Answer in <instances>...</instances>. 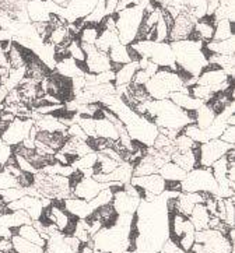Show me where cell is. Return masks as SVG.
<instances>
[{
	"label": "cell",
	"instance_id": "1",
	"mask_svg": "<svg viewBox=\"0 0 235 253\" xmlns=\"http://www.w3.org/2000/svg\"><path fill=\"white\" fill-rule=\"evenodd\" d=\"M170 45L175 57V72L182 79L185 87L189 88L195 85L197 77L209 66L204 52V43L195 40H182L170 42Z\"/></svg>",
	"mask_w": 235,
	"mask_h": 253
},
{
	"label": "cell",
	"instance_id": "2",
	"mask_svg": "<svg viewBox=\"0 0 235 253\" xmlns=\"http://www.w3.org/2000/svg\"><path fill=\"white\" fill-rule=\"evenodd\" d=\"M146 118L158 129H168L181 133L187 125L195 123V112L181 109L170 98L148 99L146 101Z\"/></svg>",
	"mask_w": 235,
	"mask_h": 253
},
{
	"label": "cell",
	"instance_id": "3",
	"mask_svg": "<svg viewBox=\"0 0 235 253\" xmlns=\"http://www.w3.org/2000/svg\"><path fill=\"white\" fill-rule=\"evenodd\" d=\"M144 87L151 99H167L172 92L184 90L185 84L177 72L168 67H160Z\"/></svg>",
	"mask_w": 235,
	"mask_h": 253
},
{
	"label": "cell",
	"instance_id": "4",
	"mask_svg": "<svg viewBox=\"0 0 235 253\" xmlns=\"http://www.w3.org/2000/svg\"><path fill=\"white\" fill-rule=\"evenodd\" d=\"M144 14V8L140 4H133L116 13V34L122 45L128 46L136 41Z\"/></svg>",
	"mask_w": 235,
	"mask_h": 253
},
{
	"label": "cell",
	"instance_id": "5",
	"mask_svg": "<svg viewBox=\"0 0 235 253\" xmlns=\"http://www.w3.org/2000/svg\"><path fill=\"white\" fill-rule=\"evenodd\" d=\"M130 46L136 50L140 57H146L158 67H168L171 70H177L174 52L171 49L170 42H154V41H135Z\"/></svg>",
	"mask_w": 235,
	"mask_h": 253
},
{
	"label": "cell",
	"instance_id": "6",
	"mask_svg": "<svg viewBox=\"0 0 235 253\" xmlns=\"http://www.w3.org/2000/svg\"><path fill=\"white\" fill-rule=\"evenodd\" d=\"M182 193H209L219 197V185L213 176L210 167H196L187 172V176L181 182Z\"/></svg>",
	"mask_w": 235,
	"mask_h": 253
},
{
	"label": "cell",
	"instance_id": "7",
	"mask_svg": "<svg viewBox=\"0 0 235 253\" xmlns=\"http://www.w3.org/2000/svg\"><path fill=\"white\" fill-rule=\"evenodd\" d=\"M234 251V246L224 234L217 229H203L195 232V244L190 252L193 253H230Z\"/></svg>",
	"mask_w": 235,
	"mask_h": 253
},
{
	"label": "cell",
	"instance_id": "8",
	"mask_svg": "<svg viewBox=\"0 0 235 253\" xmlns=\"http://www.w3.org/2000/svg\"><path fill=\"white\" fill-rule=\"evenodd\" d=\"M170 215V239L175 242L184 252H190L195 244V227L187 215L178 211L168 212Z\"/></svg>",
	"mask_w": 235,
	"mask_h": 253
},
{
	"label": "cell",
	"instance_id": "9",
	"mask_svg": "<svg viewBox=\"0 0 235 253\" xmlns=\"http://www.w3.org/2000/svg\"><path fill=\"white\" fill-rule=\"evenodd\" d=\"M33 127L34 121L31 118H16L13 122L8 123L4 130L0 133V137L7 146L14 147L30 137Z\"/></svg>",
	"mask_w": 235,
	"mask_h": 253
},
{
	"label": "cell",
	"instance_id": "10",
	"mask_svg": "<svg viewBox=\"0 0 235 253\" xmlns=\"http://www.w3.org/2000/svg\"><path fill=\"white\" fill-rule=\"evenodd\" d=\"M233 83H234V77H228L221 69L210 65L203 70L202 74L196 80V84L209 87L214 94L226 91L230 85H233Z\"/></svg>",
	"mask_w": 235,
	"mask_h": 253
},
{
	"label": "cell",
	"instance_id": "11",
	"mask_svg": "<svg viewBox=\"0 0 235 253\" xmlns=\"http://www.w3.org/2000/svg\"><path fill=\"white\" fill-rule=\"evenodd\" d=\"M233 147L235 146L227 144L220 139L209 140L203 144H199V167H211Z\"/></svg>",
	"mask_w": 235,
	"mask_h": 253
},
{
	"label": "cell",
	"instance_id": "12",
	"mask_svg": "<svg viewBox=\"0 0 235 253\" xmlns=\"http://www.w3.org/2000/svg\"><path fill=\"white\" fill-rule=\"evenodd\" d=\"M81 49L84 50L86 55V69L87 73L98 74L102 72L112 70V63L106 53L98 50L95 45H89V43H80Z\"/></svg>",
	"mask_w": 235,
	"mask_h": 253
},
{
	"label": "cell",
	"instance_id": "13",
	"mask_svg": "<svg viewBox=\"0 0 235 253\" xmlns=\"http://www.w3.org/2000/svg\"><path fill=\"white\" fill-rule=\"evenodd\" d=\"M52 203L50 199H47V197H34L25 195L21 199H18L13 203H8V210L10 211H14V210H24L30 218L33 221L40 220L41 214L44 211V209L49 207Z\"/></svg>",
	"mask_w": 235,
	"mask_h": 253
},
{
	"label": "cell",
	"instance_id": "14",
	"mask_svg": "<svg viewBox=\"0 0 235 253\" xmlns=\"http://www.w3.org/2000/svg\"><path fill=\"white\" fill-rule=\"evenodd\" d=\"M196 21H197V18L190 11H182L174 20V24L171 27L170 34H168V42L188 40L190 37V34L193 33Z\"/></svg>",
	"mask_w": 235,
	"mask_h": 253
},
{
	"label": "cell",
	"instance_id": "15",
	"mask_svg": "<svg viewBox=\"0 0 235 253\" xmlns=\"http://www.w3.org/2000/svg\"><path fill=\"white\" fill-rule=\"evenodd\" d=\"M106 188H109V183H99L93 176H83L72 188V196L90 202Z\"/></svg>",
	"mask_w": 235,
	"mask_h": 253
},
{
	"label": "cell",
	"instance_id": "16",
	"mask_svg": "<svg viewBox=\"0 0 235 253\" xmlns=\"http://www.w3.org/2000/svg\"><path fill=\"white\" fill-rule=\"evenodd\" d=\"M98 0H70L66 4V21L67 24L84 20L95 8Z\"/></svg>",
	"mask_w": 235,
	"mask_h": 253
},
{
	"label": "cell",
	"instance_id": "17",
	"mask_svg": "<svg viewBox=\"0 0 235 253\" xmlns=\"http://www.w3.org/2000/svg\"><path fill=\"white\" fill-rule=\"evenodd\" d=\"M130 183L135 188L141 189L146 193L160 196L165 190V180L162 179L160 173H153V175H146V176H133Z\"/></svg>",
	"mask_w": 235,
	"mask_h": 253
},
{
	"label": "cell",
	"instance_id": "18",
	"mask_svg": "<svg viewBox=\"0 0 235 253\" xmlns=\"http://www.w3.org/2000/svg\"><path fill=\"white\" fill-rule=\"evenodd\" d=\"M171 161L177 164L179 168H182L185 172L192 171L193 168L199 167V144H196L195 147L189 151H174L171 154Z\"/></svg>",
	"mask_w": 235,
	"mask_h": 253
},
{
	"label": "cell",
	"instance_id": "19",
	"mask_svg": "<svg viewBox=\"0 0 235 253\" xmlns=\"http://www.w3.org/2000/svg\"><path fill=\"white\" fill-rule=\"evenodd\" d=\"M62 204H63V209H65L66 211L69 212L70 215L76 217V218L84 220L93 212V209L90 207L89 202H86L83 199H79V197H67L65 200H62Z\"/></svg>",
	"mask_w": 235,
	"mask_h": 253
},
{
	"label": "cell",
	"instance_id": "20",
	"mask_svg": "<svg viewBox=\"0 0 235 253\" xmlns=\"http://www.w3.org/2000/svg\"><path fill=\"white\" fill-rule=\"evenodd\" d=\"M25 10H27V14H28L31 24L49 23V20H50V13L45 6L44 0H28L25 4Z\"/></svg>",
	"mask_w": 235,
	"mask_h": 253
},
{
	"label": "cell",
	"instance_id": "21",
	"mask_svg": "<svg viewBox=\"0 0 235 253\" xmlns=\"http://www.w3.org/2000/svg\"><path fill=\"white\" fill-rule=\"evenodd\" d=\"M170 99L175 104L178 105L181 109L187 111V112H195L197 108L204 104L202 101L199 99L193 98L190 94H189V88L185 87L182 91H177V92H172L170 95Z\"/></svg>",
	"mask_w": 235,
	"mask_h": 253
},
{
	"label": "cell",
	"instance_id": "22",
	"mask_svg": "<svg viewBox=\"0 0 235 253\" xmlns=\"http://www.w3.org/2000/svg\"><path fill=\"white\" fill-rule=\"evenodd\" d=\"M206 52V56H207V62L209 65L214 66L217 69H221L224 73L227 74L228 77H235V55L234 56H227V55H216V53H210Z\"/></svg>",
	"mask_w": 235,
	"mask_h": 253
},
{
	"label": "cell",
	"instance_id": "23",
	"mask_svg": "<svg viewBox=\"0 0 235 253\" xmlns=\"http://www.w3.org/2000/svg\"><path fill=\"white\" fill-rule=\"evenodd\" d=\"M95 121V139L111 140V141H118L119 139V131L116 129L114 123L109 119H106L105 115L102 118L94 119Z\"/></svg>",
	"mask_w": 235,
	"mask_h": 253
},
{
	"label": "cell",
	"instance_id": "24",
	"mask_svg": "<svg viewBox=\"0 0 235 253\" xmlns=\"http://www.w3.org/2000/svg\"><path fill=\"white\" fill-rule=\"evenodd\" d=\"M53 70H55V73H57L59 76H63L66 79H73V77H77V76H84L86 74V72L81 69L80 65L70 56L56 62Z\"/></svg>",
	"mask_w": 235,
	"mask_h": 253
},
{
	"label": "cell",
	"instance_id": "25",
	"mask_svg": "<svg viewBox=\"0 0 235 253\" xmlns=\"http://www.w3.org/2000/svg\"><path fill=\"white\" fill-rule=\"evenodd\" d=\"M67 133L66 131H55V133H49V131H38L35 134V140L41 141L42 144L48 146L55 151H59L63 147V144L67 140Z\"/></svg>",
	"mask_w": 235,
	"mask_h": 253
},
{
	"label": "cell",
	"instance_id": "26",
	"mask_svg": "<svg viewBox=\"0 0 235 253\" xmlns=\"http://www.w3.org/2000/svg\"><path fill=\"white\" fill-rule=\"evenodd\" d=\"M139 70V63L138 62H129L126 65H122L116 72H115V87L119 88V87H128L132 80H133V76L136 74Z\"/></svg>",
	"mask_w": 235,
	"mask_h": 253
},
{
	"label": "cell",
	"instance_id": "27",
	"mask_svg": "<svg viewBox=\"0 0 235 253\" xmlns=\"http://www.w3.org/2000/svg\"><path fill=\"white\" fill-rule=\"evenodd\" d=\"M188 218L192 222V225L195 227L196 231H203V229L209 228L211 215L210 212L207 211L206 206L203 203H199L193 207V210L189 214Z\"/></svg>",
	"mask_w": 235,
	"mask_h": 253
},
{
	"label": "cell",
	"instance_id": "28",
	"mask_svg": "<svg viewBox=\"0 0 235 253\" xmlns=\"http://www.w3.org/2000/svg\"><path fill=\"white\" fill-rule=\"evenodd\" d=\"M11 232L13 235H18V237L24 238L25 241L28 242H33L35 245H40L42 248L47 246V239L41 237V234L37 231V228L31 224H24V225H20L17 228H11Z\"/></svg>",
	"mask_w": 235,
	"mask_h": 253
},
{
	"label": "cell",
	"instance_id": "29",
	"mask_svg": "<svg viewBox=\"0 0 235 253\" xmlns=\"http://www.w3.org/2000/svg\"><path fill=\"white\" fill-rule=\"evenodd\" d=\"M108 57L112 63V70L116 72L122 65H126L132 62L129 57V53H128V46L126 45H122L121 42L115 43L114 46L111 49L108 50Z\"/></svg>",
	"mask_w": 235,
	"mask_h": 253
},
{
	"label": "cell",
	"instance_id": "30",
	"mask_svg": "<svg viewBox=\"0 0 235 253\" xmlns=\"http://www.w3.org/2000/svg\"><path fill=\"white\" fill-rule=\"evenodd\" d=\"M204 48L210 53L216 55H227L234 56L235 55V37H231L224 41H210L204 43Z\"/></svg>",
	"mask_w": 235,
	"mask_h": 253
},
{
	"label": "cell",
	"instance_id": "31",
	"mask_svg": "<svg viewBox=\"0 0 235 253\" xmlns=\"http://www.w3.org/2000/svg\"><path fill=\"white\" fill-rule=\"evenodd\" d=\"M158 173L162 176V179L165 182H182L184 178L187 176V172L184 171L182 168H179L177 164H174L172 161H168L162 165L161 168L158 169Z\"/></svg>",
	"mask_w": 235,
	"mask_h": 253
},
{
	"label": "cell",
	"instance_id": "32",
	"mask_svg": "<svg viewBox=\"0 0 235 253\" xmlns=\"http://www.w3.org/2000/svg\"><path fill=\"white\" fill-rule=\"evenodd\" d=\"M235 23H230L228 20H220L216 21L214 25V34L211 41H224L231 37H235Z\"/></svg>",
	"mask_w": 235,
	"mask_h": 253
},
{
	"label": "cell",
	"instance_id": "33",
	"mask_svg": "<svg viewBox=\"0 0 235 253\" xmlns=\"http://www.w3.org/2000/svg\"><path fill=\"white\" fill-rule=\"evenodd\" d=\"M119 42L118 34L116 31H108V30H101V33L98 35L97 41H95V48L104 53H108V50L114 46L115 43Z\"/></svg>",
	"mask_w": 235,
	"mask_h": 253
},
{
	"label": "cell",
	"instance_id": "34",
	"mask_svg": "<svg viewBox=\"0 0 235 253\" xmlns=\"http://www.w3.org/2000/svg\"><path fill=\"white\" fill-rule=\"evenodd\" d=\"M214 118H216V114L207 104H203L200 108H197L195 111V123L202 130L210 126L211 122L214 121Z\"/></svg>",
	"mask_w": 235,
	"mask_h": 253
},
{
	"label": "cell",
	"instance_id": "35",
	"mask_svg": "<svg viewBox=\"0 0 235 253\" xmlns=\"http://www.w3.org/2000/svg\"><path fill=\"white\" fill-rule=\"evenodd\" d=\"M11 242L16 253H45V248L28 242L18 235H11Z\"/></svg>",
	"mask_w": 235,
	"mask_h": 253
},
{
	"label": "cell",
	"instance_id": "36",
	"mask_svg": "<svg viewBox=\"0 0 235 253\" xmlns=\"http://www.w3.org/2000/svg\"><path fill=\"white\" fill-rule=\"evenodd\" d=\"M101 25L99 24H83L80 34L77 37V40L80 43H89V45H94L97 41L98 35L101 33Z\"/></svg>",
	"mask_w": 235,
	"mask_h": 253
},
{
	"label": "cell",
	"instance_id": "37",
	"mask_svg": "<svg viewBox=\"0 0 235 253\" xmlns=\"http://www.w3.org/2000/svg\"><path fill=\"white\" fill-rule=\"evenodd\" d=\"M97 151H91L89 154L76 158L70 167L73 168L74 171H81V169H87V168H94V165L97 163Z\"/></svg>",
	"mask_w": 235,
	"mask_h": 253
},
{
	"label": "cell",
	"instance_id": "38",
	"mask_svg": "<svg viewBox=\"0 0 235 253\" xmlns=\"http://www.w3.org/2000/svg\"><path fill=\"white\" fill-rule=\"evenodd\" d=\"M112 199H114V192H112V189L111 188H106L104 190H101L99 193H98L97 196L94 197L93 200H90L89 204L90 207L93 209V211L94 210H97L99 207H102V206H106V204H109L112 202Z\"/></svg>",
	"mask_w": 235,
	"mask_h": 253
},
{
	"label": "cell",
	"instance_id": "39",
	"mask_svg": "<svg viewBox=\"0 0 235 253\" xmlns=\"http://www.w3.org/2000/svg\"><path fill=\"white\" fill-rule=\"evenodd\" d=\"M181 133H184L185 136H188L189 139L192 140V141H195V143H197V144H203V143L207 141L206 134H204V130L199 129L196 123H189V125H187V126L182 129Z\"/></svg>",
	"mask_w": 235,
	"mask_h": 253
},
{
	"label": "cell",
	"instance_id": "40",
	"mask_svg": "<svg viewBox=\"0 0 235 253\" xmlns=\"http://www.w3.org/2000/svg\"><path fill=\"white\" fill-rule=\"evenodd\" d=\"M25 195H27V189L23 188H8L0 190V199L7 204L16 202Z\"/></svg>",
	"mask_w": 235,
	"mask_h": 253
},
{
	"label": "cell",
	"instance_id": "41",
	"mask_svg": "<svg viewBox=\"0 0 235 253\" xmlns=\"http://www.w3.org/2000/svg\"><path fill=\"white\" fill-rule=\"evenodd\" d=\"M197 143L192 141L188 136H185L184 133H179L178 136L174 139V148L175 151H179V153H184V151H189L192 148L195 147Z\"/></svg>",
	"mask_w": 235,
	"mask_h": 253
},
{
	"label": "cell",
	"instance_id": "42",
	"mask_svg": "<svg viewBox=\"0 0 235 253\" xmlns=\"http://www.w3.org/2000/svg\"><path fill=\"white\" fill-rule=\"evenodd\" d=\"M67 53L69 56L74 59L77 63H84L86 62V55H84V50L81 49V45L79 40L74 38L73 41L70 42V45L67 46Z\"/></svg>",
	"mask_w": 235,
	"mask_h": 253
},
{
	"label": "cell",
	"instance_id": "43",
	"mask_svg": "<svg viewBox=\"0 0 235 253\" xmlns=\"http://www.w3.org/2000/svg\"><path fill=\"white\" fill-rule=\"evenodd\" d=\"M224 206H226V218L224 222L228 227L235 228V197H227L224 199Z\"/></svg>",
	"mask_w": 235,
	"mask_h": 253
},
{
	"label": "cell",
	"instance_id": "44",
	"mask_svg": "<svg viewBox=\"0 0 235 253\" xmlns=\"http://www.w3.org/2000/svg\"><path fill=\"white\" fill-rule=\"evenodd\" d=\"M8 188H20L18 186V180L6 171H1L0 172V190Z\"/></svg>",
	"mask_w": 235,
	"mask_h": 253
},
{
	"label": "cell",
	"instance_id": "45",
	"mask_svg": "<svg viewBox=\"0 0 235 253\" xmlns=\"http://www.w3.org/2000/svg\"><path fill=\"white\" fill-rule=\"evenodd\" d=\"M66 133H67V136H69V137H76V139L86 140V141H89V137H87V134H86V133L83 131V129H81L79 123H72L70 126H67V129H66Z\"/></svg>",
	"mask_w": 235,
	"mask_h": 253
},
{
	"label": "cell",
	"instance_id": "46",
	"mask_svg": "<svg viewBox=\"0 0 235 253\" xmlns=\"http://www.w3.org/2000/svg\"><path fill=\"white\" fill-rule=\"evenodd\" d=\"M13 155V147H10V146H7L3 140H1V137H0V164H4L7 163V160Z\"/></svg>",
	"mask_w": 235,
	"mask_h": 253
},
{
	"label": "cell",
	"instance_id": "47",
	"mask_svg": "<svg viewBox=\"0 0 235 253\" xmlns=\"http://www.w3.org/2000/svg\"><path fill=\"white\" fill-rule=\"evenodd\" d=\"M219 139L224 143H227V144L235 146V126H227V129L221 133Z\"/></svg>",
	"mask_w": 235,
	"mask_h": 253
},
{
	"label": "cell",
	"instance_id": "48",
	"mask_svg": "<svg viewBox=\"0 0 235 253\" xmlns=\"http://www.w3.org/2000/svg\"><path fill=\"white\" fill-rule=\"evenodd\" d=\"M150 79H151V77H150L144 70L139 69L138 72H136V74L133 76V80H132L130 84H135V85H146Z\"/></svg>",
	"mask_w": 235,
	"mask_h": 253
},
{
	"label": "cell",
	"instance_id": "49",
	"mask_svg": "<svg viewBox=\"0 0 235 253\" xmlns=\"http://www.w3.org/2000/svg\"><path fill=\"white\" fill-rule=\"evenodd\" d=\"M160 252L161 253H185L178 245H177V244H175V242H172L171 239H168V241L162 245Z\"/></svg>",
	"mask_w": 235,
	"mask_h": 253
},
{
	"label": "cell",
	"instance_id": "50",
	"mask_svg": "<svg viewBox=\"0 0 235 253\" xmlns=\"http://www.w3.org/2000/svg\"><path fill=\"white\" fill-rule=\"evenodd\" d=\"M14 251L11 238L0 237V253H10Z\"/></svg>",
	"mask_w": 235,
	"mask_h": 253
},
{
	"label": "cell",
	"instance_id": "51",
	"mask_svg": "<svg viewBox=\"0 0 235 253\" xmlns=\"http://www.w3.org/2000/svg\"><path fill=\"white\" fill-rule=\"evenodd\" d=\"M116 4H118V0H105V14L109 16V14H114L115 8H116Z\"/></svg>",
	"mask_w": 235,
	"mask_h": 253
},
{
	"label": "cell",
	"instance_id": "52",
	"mask_svg": "<svg viewBox=\"0 0 235 253\" xmlns=\"http://www.w3.org/2000/svg\"><path fill=\"white\" fill-rule=\"evenodd\" d=\"M77 253H94V246L91 244V241L87 244H81L80 249Z\"/></svg>",
	"mask_w": 235,
	"mask_h": 253
},
{
	"label": "cell",
	"instance_id": "53",
	"mask_svg": "<svg viewBox=\"0 0 235 253\" xmlns=\"http://www.w3.org/2000/svg\"><path fill=\"white\" fill-rule=\"evenodd\" d=\"M8 90L3 85V84H0V104H4V101H6V97H7Z\"/></svg>",
	"mask_w": 235,
	"mask_h": 253
},
{
	"label": "cell",
	"instance_id": "54",
	"mask_svg": "<svg viewBox=\"0 0 235 253\" xmlns=\"http://www.w3.org/2000/svg\"><path fill=\"white\" fill-rule=\"evenodd\" d=\"M52 1H55L56 4H59V6H62V7H66V4L70 1V0H52Z\"/></svg>",
	"mask_w": 235,
	"mask_h": 253
},
{
	"label": "cell",
	"instance_id": "55",
	"mask_svg": "<svg viewBox=\"0 0 235 253\" xmlns=\"http://www.w3.org/2000/svg\"><path fill=\"white\" fill-rule=\"evenodd\" d=\"M207 3H219V0H207Z\"/></svg>",
	"mask_w": 235,
	"mask_h": 253
},
{
	"label": "cell",
	"instance_id": "56",
	"mask_svg": "<svg viewBox=\"0 0 235 253\" xmlns=\"http://www.w3.org/2000/svg\"><path fill=\"white\" fill-rule=\"evenodd\" d=\"M3 108H4V105H3V104H0V111H3Z\"/></svg>",
	"mask_w": 235,
	"mask_h": 253
},
{
	"label": "cell",
	"instance_id": "57",
	"mask_svg": "<svg viewBox=\"0 0 235 253\" xmlns=\"http://www.w3.org/2000/svg\"><path fill=\"white\" fill-rule=\"evenodd\" d=\"M230 253H235V252H234V251H231V252H230Z\"/></svg>",
	"mask_w": 235,
	"mask_h": 253
},
{
	"label": "cell",
	"instance_id": "58",
	"mask_svg": "<svg viewBox=\"0 0 235 253\" xmlns=\"http://www.w3.org/2000/svg\"><path fill=\"white\" fill-rule=\"evenodd\" d=\"M154 253H161V252H154Z\"/></svg>",
	"mask_w": 235,
	"mask_h": 253
},
{
	"label": "cell",
	"instance_id": "59",
	"mask_svg": "<svg viewBox=\"0 0 235 253\" xmlns=\"http://www.w3.org/2000/svg\"><path fill=\"white\" fill-rule=\"evenodd\" d=\"M45 253H48V252H47V251H45Z\"/></svg>",
	"mask_w": 235,
	"mask_h": 253
}]
</instances>
